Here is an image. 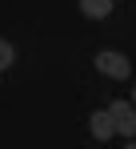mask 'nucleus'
Returning <instances> with one entry per match:
<instances>
[{
  "label": "nucleus",
  "instance_id": "1",
  "mask_svg": "<svg viewBox=\"0 0 136 149\" xmlns=\"http://www.w3.org/2000/svg\"><path fill=\"white\" fill-rule=\"evenodd\" d=\"M92 65H96L104 77H112V81H124V77H132V61H128L124 52H116V49H100Z\"/></svg>",
  "mask_w": 136,
  "mask_h": 149
},
{
  "label": "nucleus",
  "instance_id": "2",
  "mask_svg": "<svg viewBox=\"0 0 136 149\" xmlns=\"http://www.w3.org/2000/svg\"><path fill=\"white\" fill-rule=\"evenodd\" d=\"M108 117H112V129H116V133H124V137L136 133V109L128 105V101H112V105H108Z\"/></svg>",
  "mask_w": 136,
  "mask_h": 149
},
{
  "label": "nucleus",
  "instance_id": "3",
  "mask_svg": "<svg viewBox=\"0 0 136 149\" xmlns=\"http://www.w3.org/2000/svg\"><path fill=\"white\" fill-rule=\"evenodd\" d=\"M88 129H92V137H96V141H108V137L116 133V129H112V117H108V109H96V113L88 117Z\"/></svg>",
  "mask_w": 136,
  "mask_h": 149
},
{
  "label": "nucleus",
  "instance_id": "4",
  "mask_svg": "<svg viewBox=\"0 0 136 149\" xmlns=\"http://www.w3.org/2000/svg\"><path fill=\"white\" fill-rule=\"evenodd\" d=\"M116 0H80V12L88 16V20H104L108 12H112Z\"/></svg>",
  "mask_w": 136,
  "mask_h": 149
},
{
  "label": "nucleus",
  "instance_id": "5",
  "mask_svg": "<svg viewBox=\"0 0 136 149\" xmlns=\"http://www.w3.org/2000/svg\"><path fill=\"white\" fill-rule=\"evenodd\" d=\"M12 61H16V49L8 40H0V69H12Z\"/></svg>",
  "mask_w": 136,
  "mask_h": 149
},
{
  "label": "nucleus",
  "instance_id": "6",
  "mask_svg": "<svg viewBox=\"0 0 136 149\" xmlns=\"http://www.w3.org/2000/svg\"><path fill=\"white\" fill-rule=\"evenodd\" d=\"M128 105H132V109H136V85H132V101H128Z\"/></svg>",
  "mask_w": 136,
  "mask_h": 149
},
{
  "label": "nucleus",
  "instance_id": "7",
  "mask_svg": "<svg viewBox=\"0 0 136 149\" xmlns=\"http://www.w3.org/2000/svg\"><path fill=\"white\" fill-rule=\"evenodd\" d=\"M124 149H136V141H128V145H124Z\"/></svg>",
  "mask_w": 136,
  "mask_h": 149
}]
</instances>
